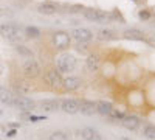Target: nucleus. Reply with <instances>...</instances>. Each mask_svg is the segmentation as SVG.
Wrapping results in <instances>:
<instances>
[{
    "label": "nucleus",
    "instance_id": "nucleus-28",
    "mask_svg": "<svg viewBox=\"0 0 155 140\" xmlns=\"http://www.w3.org/2000/svg\"><path fill=\"white\" fill-rule=\"evenodd\" d=\"M140 19H143V20H147L149 17H150V14H149V11H140Z\"/></svg>",
    "mask_w": 155,
    "mask_h": 140
},
{
    "label": "nucleus",
    "instance_id": "nucleus-17",
    "mask_svg": "<svg viewBox=\"0 0 155 140\" xmlns=\"http://www.w3.org/2000/svg\"><path fill=\"white\" fill-rule=\"evenodd\" d=\"M113 109V104L109 103V101H96V114H99V115H104V117H109V114L112 112Z\"/></svg>",
    "mask_w": 155,
    "mask_h": 140
},
{
    "label": "nucleus",
    "instance_id": "nucleus-11",
    "mask_svg": "<svg viewBox=\"0 0 155 140\" xmlns=\"http://www.w3.org/2000/svg\"><path fill=\"white\" fill-rule=\"evenodd\" d=\"M121 125L124 126L126 129H129V131H137L140 128V125H141V120H140V117L132 115V114H130V115H124L123 117Z\"/></svg>",
    "mask_w": 155,
    "mask_h": 140
},
{
    "label": "nucleus",
    "instance_id": "nucleus-9",
    "mask_svg": "<svg viewBox=\"0 0 155 140\" xmlns=\"http://www.w3.org/2000/svg\"><path fill=\"white\" fill-rule=\"evenodd\" d=\"M71 37H74L78 44H85L93 39V33L88 28H76L71 31Z\"/></svg>",
    "mask_w": 155,
    "mask_h": 140
},
{
    "label": "nucleus",
    "instance_id": "nucleus-6",
    "mask_svg": "<svg viewBox=\"0 0 155 140\" xmlns=\"http://www.w3.org/2000/svg\"><path fill=\"white\" fill-rule=\"evenodd\" d=\"M44 81H45V84L50 86L51 89H59V87H62L64 78H62V73L54 67V69H48V70L45 72Z\"/></svg>",
    "mask_w": 155,
    "mask_h": 140
},
{
    "label": "nucleus",
    "instance_id": "nucleus-19",
    "mask_svg": "<svg viewBox=\"0 0 155 140\" xmlns=\"http://www.w3.org/2000/svg\"><path fill=\"white\" fill-rule=\"evenodd\" d=\"M124 37H127V39H132V41H144L146 36L143 31H140L137 28H130V30H126L124 31Z\"/></svg>",
    "mask_w": 155,
    "mask_h": 140
},
{
    "label": "nucleus",
    "instance_id": "nucleus-4",
    "mask_svg": "<svg viewBox=\"0 0 155 140\" xmlns=\"http://www.w3.org/2000/svg\"><path fill=\"white\" fill-rule=\"evenodd\" d=\"M51 42H53L56 50H67L71 45V36L67 31H56L51 36Z\"/></svg>",
    "mask_w": 155,
    "mask_h": 140
},
{
    "label": "nucleus",
    "instance_id": "nucleus-14",
    "mask_svg": "<svg viewBox=\"0 0 155 140\" xmlns=\"http://www.w3.org/2000/svg\"><path fill=\"white\" fill-rule=\"evenodd\" d=\"M14 97H16V94L12 90H9V89L5 87V86H0V103L2 104L12 106V103H14Z\"/></svg>",
    "mask_w": 155,
    "mask_h": 140
},
{
    "label": "nucleus",
    "instance_id": "nucleus-25",
    "mask_svg": "<svg viewBox=\"0 0 155 140\" xmlns=\"http://www.w3.org/2000/svg\"><path fill=\"white\" fill-rule=\"evenodd\" d=\"M14 48H16V52H17L19 55H22L23 58H33V52H31V50H28V48L25 47L23 44L14 45Z\"/></svg>",
    "mask_w": 155,
    "mask_h": 140
},
{
    "label": "nucleus",
    "instance_id": "nucleus-26",
    "mask_svg": "<svg viewBox=\"0 0 155 140\" xmlns=\"http://www.w3.org/2000/svg\"><path fill=\"white\" fill-rule=\"evenodd\" d=\"M48 140H70L67 132H64V131H53L50 134Z\"/></svg>",
    "mask_w": 155,
    "mask_h": 140
},
{
    "label": "nucleus",
    "instance_id": "nucleus-3",
    "mask_svg": "<svg viewBox=\"0 0 155 140\" xmlns=\"http://www.w3.org/2000/svg\"><path fill=\"white\" fill-rule=\"evenodd\" d=\"M22 73L27 76V78L34 80L42 73V67L34 58H27L22 62Z\"/></svg>",
    "mask_w": 155,
    "mask_h": 140
},
{
    "label": "nucleus",
    "instance_id": "nucleus-21",
    "mask_svg": "<svg viewBox=\"0 0 155 140\" xmlns=\"http://www.w3.org/2000/svg\"><path fill=\"white\" fill-rule=\"evenodd\" d=\"M20 117H22V120H27V121H31V123L45 120V117H42V115H34V114H31V112H22Z\"/></svg>",
    "mask_w": 155,
    "mask_h": 140
},
{
    "label": "nucleus",
    "instance_id": "nucleus-29",
    "mask_svg": "<svg viewBox=\"0 0 155 140\" xmlns=\"http://www.w3.org/2000/svg\"><path fill=\"white\" fill-rule=\"evenodd\" d=\"M9 14H11V11H8L3 6H0V16H9Z\"/></svg>",
    "mask_w": 155,
    "mask_h": 140
},
{
    "label": "nucleus",
    "instance_id": "nucleus-12",
    "mask_svg": "<svg viewBox=\"0 0 155 140\" xmlns=\"http://www.w3.org/2000/svg\"><path fill=\"white\" fill-rule=\"evenodd\" d=\"M79 112L84 115H95L96 114V101L92 100H81L79 101Z\"/></svg>",
    "mask_w": 155,
    "mask_h": 140
},
{
    "label": "nucleus",
    "instance_id": "nucleus-32",
    "mask_svg": "<svg viewBox=\"0 0 155 140\" xmlns=\"http://www.w3.org/2000/svg\"><path fill=\"white\" fill-rule=\"evenodd\" d=\"M120 140H130V138H127V137H121Z\"/></svg>",
    "mask_w": 155,
    "mask_h": 140
},
{
    "label": "nucleus",
    "instance_id": "nucleus-15",
    "mask_svg": "<svg viewBox=\"0 0 155 140\" xmlns=\"http://www.w3.org/2000/svg\"><path fill=\"white\" fill-rule=\"evenodd\" d=\"M82 140H102L101 134L95 129V128H90V126H85V128H82L79 131Z\"/></svg>",
    "mask_w": 155,
    "mask_h": 140
},
{
    "label": "nucleus",
    "instance_id": "nucleus-8",
    "mask_svg": "<svg viewBox=\"0 0 155 140\" xmlns=\"http://www.w3.org/2000/svg\"><path fill=\"white\" fill-rule=\"evenodd\" d=\"M81 86H82V80L74 76V75H68L67 78H64V81H62V89L65 92H74Z\"/></svg>",
    "mask_w": 155,
    "mask_h": 140
},
{
    "label": "nucleus",
    "instance_id": "nucleus-22",
    "mask_svg": "<svg viewBox=\"0 0 155 140\" xmlns=\"http://www.w3.org/2000/svg\"><path fill=\"white\" fill-rule=\"evenodd\" d=\"M98 37L101 41H110L115 37V31L113 30H107V28H102L98 31Z\"/></svg>",
    "mask_w": 155,
    "mask_h": 140
},
{
    "label": "nucleus",
    "instance_id": "nucleus-31",
    "mask_svg": "<svg viewBox=\"0 0 155 140\" xmlns=\"http://www.w3.org/2000/svg\"><path fill=\"white\" fill-rule=\"evenodd\" d=\"M3 72H5V66L2 64V62H0V78L3 76Z\"/></svg>",
    "mask_w": 155,
    "mask_h": 140
},
{
    "label": "nucleus",
    "instance_id": "nucleus-2",
    "mask_svg": "<svg viewBox=\"0 0 155 140\" xmlns=\"http://www.w3.org/2000/svg\"><path fill=\"white\" fill-rule=\"evenodd\" d=\"M56 69L61 73H73L76 69V58L71 53H61L56 59Z\"/></svg>",
    "mask_w": 155,
    "mask_h": 140
},
{
    "label": "nucleus",
    "instance_id": "nucleus-18",
    "mask_svg": "<svg viewBox=\"0 0 155 140\" xmlns=\"http://www.w3.org/2000/svg\"><path fill=\"white\" fill-rule=\"evenodd\" d=\"M37 11L41 12V14H45V16H53V14L58 12V5L45 2V3H41L37 6Z\"/></svg>",
    "mask_w": 155,
    "mask_h": 140
},
{
    "label": "nucleus",
    "instance_id": "nucleus-20",
    "mask_svg": "<svg viewBox=\"0 0 155 140\" xmlns=\"http://www.w3.org/2000/svg\"><path fill=\"white\" fill-rule=\"evenodd\" d=\"M16 89L19 92L16 95H25V94H28L31 90V83H28V81H17L16 83Z\"/></svg>",
    "mask_w": 155,
    "mask_h": 140
},
{
    "label": "nucleus",
    "instance_id": "nucleus-23",
    "mask_svg": "<svg viewBox=\"0 0 155 140\" xmlns=\"http://www.w3.org/2000/svg\"><path fill=\"white\" fill-rule=\"evenodd\" d=\"M25 37L37 39V37H41V30H39L37 27H27L25 28Z\"/></svg>",
    "mask_w": 155,
    "mask_h": 140
},
{
    "label": "nucleus",
    "instance_id": "nucleus-30",
    "mask_svg": "<svg viewBox=\"0 0 155 140\" xmlns=\"http://www.w3.org/2000/svg\"><path fill=\"white\" fill-rule=\"evenodd\" d=\"M16 134H17V128H12V129H9L6 132V137H14Z\"/></svg>",
    "mask_w": 155,
    "mask_h": 140
},
{
    "label": "nucleus",
    "instance_id": "nucleus-10",
    "mask_svg": "<svg viewBox=\"0 0 155 140\" xmlns=\"http://www.w3.org/2000/svg\"><path fill=\"white\" fill-rule=\"evenodd\" d=\"M61 111H64L65 114H78L79 112V101L74 100V98H65L61 101Z\"/></svg>",
    "mask_w": 155,
    "mask_h": 140
},
{
    "label": "nucleus",
    "instance_id": "nucleus-1",
    "mask_svg": "<svg viewBox=\"0 0 155 140\" xmlns=\"http://www.w3.org/2000/svg\"><path fill=\"white\" fill-rule=\"evenodd\" d=\"M0 34H2L6 41H9L11 44H14V45L22 44L23 39H25V33L14 22H5V23L0 25Z\"/></svg>",
    "mask_w": 155,
    "mask_h": 140
},
{
    "label": "nucleus",
    "instance_id": "nucleus-5",
    "mask_svg": "<svg viewBox=\"0 0 155 140\" xmlns=\"http://www.w3.org/2000/svg\"><path fill=\"white\" fill-rule=\"evenodd\" d=\"M82 14L90 22H96V23L110 22V14H107V12L101 11V9H96V8H85L82 9Z\"/></svg>",
    "mask_w": 155,
    "mask_h": 140
},
{
    "label": "nucleus",
    "instance_id": "nucleus-27",
    "mask_svg": "<svg viewBox=\"0 0 155 140\" xmlns=\"http://www.w3.org/2000/svg\"><path fill=\"white\" fill-rule=\"evenodd\" d=\"M124 115H126V114H124V112H121V111H116L115 108H113V109H112V112L109 114V117H110L112 120H116V121H118V120L121 121Z\"/></svg>",
    "mask_w": 155,
    "mask_h": 140
},
{
    "label": "nucleus",
    "instance_id": "nucleus-13",
    "mask_svg": "<svg viewBox=\"0 0 155 140\" xmlns=\"http://www.w3.org/2000/svg\"><path fill=\"white\" fill-rule=\"evenodd\" d=\"M39 104H41V109H44L45 112H56L61 109V100L48 98V100H42Z\"/></svg>",
    "mask_w": 155,
    "mask_h": 140
},
{
    "label": "nucleus",
    "instance_id": "nucleus-7",
    "mask_svg": "<svg viewBox=\"0 0 155 140\" xmlns=\"http://www.w3.org/2000/svg\"><path fill=\"white\" fill-rule=\"evenodd\" d=\"M12 106L17 108V109L22 111V112H33V111L36 109V101L31 100V98L27 97V95H16Z\"/></svg>",
    "mask_w": 155,
    "mask_h": 140
},
{
    "label": "nucleus",
    "instance_id": "nucleus-24",
    "mask_svg": "<svg viewBox=\"0 0 155 140\" xmlns=\"http://www.w3.org/2000/svg\"><path fill=\"white\" fill-rule=\"evenodd\" d=\"M143 135L149 140H155V125H144L143 126Z\"/></svg>",
    "mask_w": 155,
    "mask_h": 140
},
{
    "label": "nucleus",
    "instance_id": "nucleus-16",
    "mask_svg": "<svg viewBox=\"0 0 155 140\" xmlns=\"http://www.w3.org/2000/svg\"><path fill=\"white\" fill-rule=\"evenodd\" d=\"M85 67L88 72H98L101 67V59L98 55H88L85 59Z\"/></svg>",
    "mask_w": 155,
    "mask_h": 140
}]
</instances>
